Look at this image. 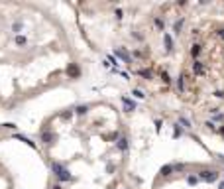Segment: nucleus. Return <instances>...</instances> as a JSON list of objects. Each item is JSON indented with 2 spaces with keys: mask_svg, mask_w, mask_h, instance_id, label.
I'll return each mask as SVG.
<instances>
[{
  "mask_svg": "<svg viewBox=\"0 0 224 189\" xmlns=\"http://www.w3.org/2000/svg\"><path fill=\"white\" fill-rule=\"evenodd\" d=\"M181 26H183V20H179V22H175V32H177V33H179Z\"/></svg>",
  "mask_w": 224,
  "mask_h": 189,
  "instance_id": "nucleus-19",
  "label": "nucleus"
},
{
  "mask_svg": "<svg viewBox=\"0 0 224 189\" xmlns=\"http://www.w3.org/2000/svg\"><path fill=\"white\" fill-rule=\"evenodd\" d=\"M51 167H53V173H55L61 181H71V179H73V175H71V173H69V171L61 166V164H53Z\"/></svg>",
  "mask_w": 224,
  "mask_h": 189,
  "instance_id": "nucleus-1",
  "label": "nucleus"
},
{
  "mask_svg": "<svg viewBox=\"0 0 224 189\" xmlns=\"http://www.w3.org/2000/svg\"><path fill=\"white\" fill-rule=\"evenodd\" d=\"M12 30H14V32H20V30H22V22H16V24H14V28H12Z\"/></svg>",
  "mask_w": 224,
  "mask_h": 189,
  "instance_id": "nucleus-17",
  "label": "nucleus"
},
{
  "mask_svg": "<svg viewBox=\"0 0 224 189\" xmlns=\"http://www.w3.org/2000/svg\"><path fill=\"white\" fill-rule=\"evenodd\" d=\"M199 53H201V45L195 44L193 47H191V55H193V57H199Z\"/></svg>",
  "mask_w": 224,
  "mask_h": 189,
  "instance_id": "nucleus-7",
  "label": "nucleus"
},
{
  "mask_svg": "<svg viewBox=\"0 0 224 189\" xmlns=\"http://www.w3.org/2000/svg\"><path fill=\"white\" fill-rule=\"evenodd\" d=\"M218 189H224V181H222V183H220V185H218Z\"/></svg>",
  "mask_w": 224,
  "mask_h": 189,
  "instance_id": "nucleus-24",
  "label": "nucleus"
},
{
  "mask_svg": "<svg viewBox=\"0 0 224 189\" xmlns=\"http://www.w3.org/2000/svg\"><path fill=\"white\" fill-rule=\"evenodd\" d=\"M173 169H175V166H163L161 167V173H163V175H169V173H173Z\"/></svg>",
  "mask_w": 224,
  "mask_h": 189,
  "instance_id": "nucleus-8",
  "label": "nucleus"
},
{
  "mask_svg": "<svg viewBox=\"0 0 224 189\" xmlns=\"http://www.w3.org/2000/svg\"><path fill=\"white\" fill-rule=\"evenodd\" d=\"M140 75H142V77H146V79H149V77H151V71H147V69H142V71H140Z\"/></svg>",
  "mask_w": 224,
  "mask_h": 189,
  "instance_id": "nucleus-15",
  "label": "nucleus"
},
{
  "mask_svg": "<svg viewBox=\"0 0 224 189\" xmlns=\"http://www.w3.org/2000/svg\"><path fill=\"white\" fill-rule=\"evenodd\" d=\"M181 124H183L185 128H189V126H191V122H189V120H187V118H181Z\"/></svg>",
  "mask_w": 224,
  "mask_h": 189,
  "instance_id": "nucleus-20",
  "label": "nucleus"
},
{
  "mask_svg": "<svg viewBox=\"0 0 224 189\" xmlns=\"http://www.w3.org/2000/svg\"><path fill=\"white\" fill-rule=\"evenodd\" d=\"M14 42H16L18 45H26V44H28V40H26L24 35H16V38H14Z\"/></svg>",
  "mask_w": 224,
  "mask_h": 189,
  "instance_id": "nucleus-9",
  "label": "nucleus"
},
{
  "mask_svg": "<svg viewBox=\"0 0 224 189\" xmlns=\"http://www.w3.org/2000/svg\"><path fill=\"white\" fill-rule=\"evenodd\" d=\"M41 140H43V142H51V140H53V134L51 132H43L41 134Z\"/></svg>",
  "mask_w": 224,
  "mask_h": 189,
  "instance_id": "nucleus-12",
  "label": "nucleus"
},
{
  "mask_svg": "<svg viewBox=\"0 0 224 189\" xmlns=\"http://www.w3.org/2000/svg\"><path fill=\"white\" fill-rule=\"evenodd\" d=\"M185 77H179V81H177V87H179V91H185V81H183Z\"/></svg>",
  "mask_w": 224,
  "mask_h": 189,
  "instance_id": "nucleus-14",
  "label": "nucleus"
},
{
  "mask_svg": "<svg viewBox=\"0 0 224 189\" xmlns=\"http://www.w3.org/2000/svg\"><path fill=\"white\" fill-rule=\"evenodd\" d=\"M199 175H201V179L208 181V183H210V181H216V179H218V173H216V171H208V169H206V171H201Z\"/></svg>",
  "mask_w": 224,
  "mask_h": 189,
  "instance_id": "nucleus-2",
  "label": "nucleus"
},
{
  "mask_svg": "<svg viewBox=\"0 0 224 189\" xmlns=\"http://www.w3.org/2000/svg\"><path fill=\"white\" fill-rule=\"evenodd\" d=\"M87 111H89V108H87L85 104H81V106H77V108H75V112H77V114H87Z\"/></svg>",
  "mask_w": 224,
  "mask_h": 189,
  "instance_id": "nucleus-13",
  "label": "nucleus"
},
{
  "mask_svg": "<svg viewBox=\"0 0 224 189\" xmlns=\"http://www.w3.org/2000/svg\"><path fill=\"white\" fill-rule=\"evenodd\" d=\"M118 148H120V150H128V140H126V138H120V140H118Z\"/></svg>",
  "mask_w": 224,
  "mask_h": 189,
  "instance_id": "nucleus-10",
  "label": "nucleus"
},
{
  "mask_svg": "<svg viewBox=\"0 0 224 189\" xmlns=\"http://www.w3.org/2000/svg\"><path fill=\"white\" fill-rule=\"evenodd\" d=\"M187 181H189L191 185H195V183H197V177H195V175H189V177H187Z\"/></svg>",
  "mask_w": 224,
  "mask_h": 189,
  "instance_id": "nucleus-18",
  "label": "nucleus"
},
{
  "mask_svg": "<svg viewBox=\"0 0 224 189\" xmlns=\"http://www.w3.org/2000/svg\"><path fill=\"white\" fill-rule=\"evenodd\" d=\"M161 77H163V81H165V83H169V81H171V79H169V75H167V73H163Z\"/></svg>",
  "mask_w": 224,
  "mask_h": 189,
  "instance_id": "nucleus-22",
  "label": "nucleus"
},
{
  "mask_svg": "<svg viewBox=\"0 0 224 189\" xmlns=\"http://www.w3.org/2000/svg\"><path fill=\"white\" fill-rule=\"evenodd\" d=\"M163 40H165L167 49H171V47H173V40H171V35H169V33H165V35H163Z\"/></svg>",
  "mask_w": 224,
  "mask_h": 189,
  "instance_id": "nucleus-11",
  "label": "nucleus"
},
{
  "mask_svg": "<svg viewBox=\"0 0 224 189\" xmlns=\"http://www.w3.org/2000/svg\"><path fill=\"white\" fill-rule=\"evenodd\" d=\"M193 71H195V75H202L204 73V65H202L201 61H195L193 63Z\"/></svg>",
  "mask_w": 224,
  "mask_h": 189,
  "instance_id": "nucleus-4",
  "label": "nucleus"
},
{
  "mask_svg": "<svg viewBox=\"0 0 224 189\" xmlns=\"http://www.w3.org/2000/svg\"><path fill=\"white\" fill-rule=\"evenodd\" d=\"M79 73H81V69H79L75 63H71V65H69V75H71V77H79Z\"/></svg>",
  "mask_w": 224,
  "mask_h": 189,
  "instance_id": "nucleus-6",
  "label": "nucleus"
},
{
  "mask_svg": "<svg viewBox=\"0 0 224 189\" xmlns=\"http://www.w3.org/2000/svg\"><path fill=\"white\" fill-rule=\"evenodd\" d=\"M134 97H136V99H144L146 95H144V93H142L140 89H136V91H134Z\"/></svg>",
  "mask_w": 224,
  "mask_h": 189,
  "instance_id": "nucleus-16",
  "label": "nucleus"
},
{
  "mask_svg": "<svg viewBox=\"0 0 224 189\" xmlns=\"http://www.w3.org/2000/svg\"><path fill=\"white\" fill-rule=\"evenodd\" d=\"M122 104H124V108H126V111H134V108H136V102H134V100H130L128 97H122Z\"/></svg>",
  "mask_w": 224,
  "mask_h": 189,
  "instance_id": "nucleus-3",
  "label": "nucleus"
},
{
  "mask_svg": "<svg viewBox=\"0 0 224 189\" xmlns=\"http://www.w3.org/2000/svg\"><path fill=\"white\" fill-rule=\"evenodd\" d=\"M53 189H63V187H61V185H59V183H57V185H53Z\"/></svg>",
  "mask_w": 224,
  "mask_h": 189,
  "instance_id": "nucleus-23",
  "label": "nucleus"
},
{
  "mask_svg": "<svg viewBox=\"0 0 224 189\" xmlns=\"http://www.w3.org/2000/svg\"><path fill=\"white\" fill-rule=\"evenodd\" d=\"M116 55L120 57V59H124L126 63H130V61H132V59H130V55H128V51H126V49H116Z\"/></svg>",
  "mask_w": 224,
  "mask_h": 189,
  "instance_id": "nucleus-5",
  "label": "nucleus"
},
{
  "mask_svg": "<svg viewBox=\"0 0 224 189\" xmlns=\"http://www.w3.org/2000/svg\"><path fill=\"white\" fill-rule=\"evenodd\" d=\"M155 26L159 28V30H161V28H163V20H159V18H155Z\"/></svg>",
  "mask_w": 224,
  "mask_h": 189,
  "instance_id": "nucleus-21",
  "label": "nucleus"
}]
</instances>
